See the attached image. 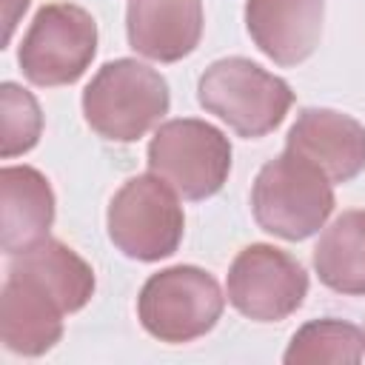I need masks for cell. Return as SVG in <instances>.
Instances as JSON below:
<instances>
[{
    "instance_id": "cell-16",
    "label": "cell",
    "mask_w": 365,
    "mask_h": 365,
    "mask_svg": "<svg viewBox=\"0 0 365 365\" xmlns=\"http://www.w3.org/2000/svg\"><path fill=\"white\" fill-rule=\"evenodd\" d=\"M365 356V334L334 317L311 319L305 322L285 351L288 365H317V362H334V365H356Z\"/></svg>"
},
{
    "instance_id": "cell-4",
    "label": "cell",
    "mask_w": 365,
    "mask_h": 365,
    "mask_svg": "<svg viewBox=\"0 0 365 365\" xmlns=\"http://www.w3.org/2000/svg\"><path fill=\"white\" fill-rule=\"evenodd\" d=\"M106 228L114 248L128 259H165L180 248L185 231L180 194L151 171L137 174L111 197Z\"/></svg>"
},
{
    "instance_id": "cell-6",
    "label": "cell",
    "mask_w": 365,
    "mask_h": 365,
    "mask_svg": "<svg viewBox=\"0 0 365 365\" xmlns=\"http://www.w3.org/2000/svg\"><path fill=\"white\" fill-rule=\"evenodd\" d=\"M148 171L188 202L208 200L231 174V143L205 120H168L148 143Z\"/></svg>"
},
{
    "instance_id": "cell-7",
    "label": "cell",
    "mask_w": 365,
    "mask_h": 365,
    "mask_svg": "<svg viewBox=\"0 0 365 365\" xmlns=\"http://www.w3.org/2000/svg\"><path fill=\"white\" fill-rule=\"evenodd\" d=\"M97 54V23L74 3H46L17 51L29 83L40 88L77 83Z\"/></svg>"
},
{
    "instance_id": "cell-14",
    "label": "cell",
    "mask_w": 365,
    "mask_h": 365,
    "mask_svg": "<svg viewBox=\"0 0 365 365\" xmlns=\"http://www.w3.org/2000/svg\"><path fill=\"white\" fill-rule=\"evenodd\" d=\"M9 274H20L34 285H40L63 308V314H74L86 308L97 285L91 265L66 242L51 237L14 254L9 262Z\"/></svg>"
},
{
    "instance_id": "cell-8",
    "label": "cell",
    "mask_w": 365,
    "mask_h": 365,
    "mask_svg": "<svg viewBox=\"0 0 365 365\" xmlns=\"http://www.w3.org/2000/svg\"><path fill=\"white\" fill-rule=\"evenodd\" d=\"M225 291L228 302L242 317L254 322H279L302 305L308 274L288 251L268 242H251L234 257Z\"/></svg>"
},
{
    "instance_id": "cell-5",
    "label": "cell",
    "mask_w": 365,
    "mask_h": 365,
    "mask_svg": "<svg viewBox=\"0 0 365 365\" xmlns=\"http://www.w3.org/2000/svg\"><path fill=\"white\" fill-rule=\"evenodd\" d=\"M222 308L220 282L197 265H171L151 274L137 297L140 325L168 345L205 336L222 317Z\"/></svg>"
},
{
    "instance_id": "cell-2",
    "label": "cell",
    "mask_w": 365,
    "mask_h": 365,
    "mask_svg": "<svg viewBox=\"0 0 365 365\" xmlns=\"http://www.w3.org/2000/svg\"><path fill=\"white\" fill-rule=\"evenodd\" d=\"M251 211L262 231L288 242L308 240L334 211V182L314 163L285 148L259 168L251 185Z\"/></svg>"
},
{
    "instance_id": "cell-15",
    "label": "cell",
    "mask_w": 365,
    "mask_h": 365,
    "mask_svg": "<svg viewBox=\"0 0 365 365\" xmlns=\"http://www.w3.org/2000/svg\"><path fill=\"white\" fill-rule=\"evenodd\" d=\"M314 271L322 285L345 297H365V211H342L314 248Z\"/></svg>"
},
{
    "instance_id": "cell-3",
    "label": "cell",
    "mask_w": 365,
    "mask_h": 365,
    "mask_svg": "<svg viewBox=\"0 0 365 365\" xmlns=\"http://www.w3.org/2000/svg\"><path fill=\"white\" fill-rule=\"evenodd\" d=\"M197 100L237 137L257 140L285 120L294 91L282 77L265 71L248 57H222L200 74Z\"/></svg>"
},
{
    "instance_id": "cell-17",
    "label": "cell",
    "mask_w": 365,
    "mask_h": 365,
    "mask_svg": "<svg viewBox=\"0 0 365 365\" xmlns=\"http://www.w3.org/2000/svg\"><path fill=\"white\" fill-rule=\"evenodd\" d=\"M43 134V111L31 91L6 80L0 86V157L11 160L37 145Z\"/></svg>"
},
{
    "instance_id": "cell-18",
    "label": "cell",
    "mask_w": 365,
    "mask_h": 365,
    "mask_svg": "<svg viewBox=\"0 0 365 365\" xmlns=\"http://www.w3.org/2000/svg\"><path fill=\"white\" fill-rule=\"evenodd\" d=\"M26 9H29V0H3V11H6V40H3V43L11 40L14 23H17V17H20Z\"/></svg>"
},
{
    "instance_id": "cell-1",
    "label": "cell",
    "mask_w": 365,
    "mask_h": 365,
    "mask_svg": "<svg viewBox=\"0 0 365 365\" xmlns=\"http://www.w3.org/2000/svg\"><path fill=\"white\" fill-rule=\"evenodd\" d=\"M171 106L165 77L134 60L106 63L83 91V117L103 140L134 143L145 137Z\"/></svg>"
},
{
    "instance_id": "cell-9",
    "label": "cell",
    "mask_w": 365,
    "mask_h": 365,
    "mask_svg": "<svg viewBox=\"0 0 365 365\" xmlns=\"http://www.w3.org/2000/svg\"><path fill=\"white\" fill-rule=\"evenodd\" d=\"M285 148L314 163L331 182H351L365 171V125L334 108H302Z\"/></svg>"
},
{
    "instance_id": "cell-10",
    "label": "cell",
    "mask_w": 365,
    "mask_h": 365,
    "mask_svg": "<svg viewBox=\"0 0 365 365\" xmlns=\"http://www.w3.org/2000/svg\"><path fill=\"white\" fill-rule=\"evenodd\" d=\"M325 0H248L245 29L254 46L277 66H299L322 37Z\"/></svg>"
},
{
    "instance_id": "cell-11",
    "label": "cell",
    "mask_w": 365,
    "mask_h": 365,
    "mask_svg": "<svg viewBox=\"0 0 365 365\" xmlns=\"http://www.w3.org/2000/svg\"><path fill=\"white\" fill-rule=\"evenodd\" d=\"M202 0H128V46L154 60L177 63L188 57L202 37Z\"/></svg>"
},
{
    "instance_id": "cell-12",
    "label": "cell",
    "mask_w": 365,
    "mask_h": 365,
    "mask_svg": "<svg viewBox=\"0 0 365 365\" xmlns=\"http://www.w3.org/2000/svg\"><path fill=\"white\" fill-rule=\"evenodd\" d=\"M54 225V191L31 165L0 168V245L9 257L46 240Z\"/></svg>"
},
{
    "instance_id": "cell-13",
    "label": "cell",
    "mask_w": 365,
    "mask_h": 365,
    "mask_svg": "<svg viewBox=\"0 0 365 365\" xmlns=\"http://www.w3.org/2000/svg\"><path fill=\"white\" fill-rule=\"evenodd\" d=\"M63 308L31 279L9 274L0 291V339L11 354L43 356L63 336Z\"/></svg>"
}]
</instances>
